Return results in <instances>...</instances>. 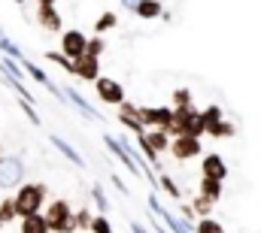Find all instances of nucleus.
<instances>
[{"label": "nucleus", "mask_w": 261, "mask_h": 233, "mask_svg": "<svg viewBox=\"0 0 261 233\" xmlns=\"http://www.w3.org/2000/svg\"><path fill=\"white\" fill-rule=\"evenodd\" d=\"M46 185L43 182H24L18 185L15 191V212L18 218H31V215H40L43 206H46Z\"/></svg>", "instance_id": "nucleus-1"}, {"label": "nucleus", "mask_w": 261, "mask_h": 233, "mask_svg": "<svg viewBox=\"0 0 261 233\" xmlns=\"http://www.w3.org/2000/svg\"><path fill=\"white\" fill-rule=\"evenodd\" d=\"M167 133H170V139H176V136H195V139H200L206 133V127H203L200 112L195 106H189V109H173V121H170Z\"/></svg>", "instance_id": "nucleus-2"}, {"label": "nucleus", "mask_w": 261, "mask_h": 233, "mask_svg": "<svg viewBox=\"0 0 261 233\" xmlns=\"http://www.w3.org/2000/svg\"><path fill=\"white\" fill-rule=\"evenodd\" d=\"M43 215H46L52 233H73L76 230V221H73V212H70V203L67 200H52Z\"/></svg>", "instance_id": "nucleus-3"}, {"label": "nucleus", "mask_w": 261, "mask_h": 233, "mask_svg": "<svg viewBox=\"0 0 261 233\" xmlns=\"http://www.w3.org/2000/svg\"><path fill=\"white\" fill-rule=\"evenodd\" d=\"M137 118L143 121L146 130H167L170 121H173V106H149V109H140L137 106Z\"/></svg>", "instance_id": "nucleus-4"}, {"label": "nucleus", "mask_w": 261, "mask_h": 233, "mask_svg": "<svg viewBox=\"0 0 261 233\" xmlns=\"http://www.w3.org/2000/svg\"><path fill=\"white\" fill-rule=\"evenodd\" d=\"M94 91H97V97H100L107 106H122V103H125V88H122L116 79H110V76H100V79L94 82Z\"/></svg>", "instance_id": "nucleus-5"}, {"label": "nucleus", "mask_w": 261, "mask_h": 233, "mask_svg": "<svg viewBox=\"0 0 261 233\" xmlns=\"http://www.w3.org/2000/svg\"><path fill=\"white\" fill-rule=\"evenodd\" d=\"M88 49V37L82 31H64L61 34V55H67L70 61H79Z\"/></svg>", "instance_id": "nucleus-6"}, {"label": "nucleus", "mask_w": 261, "mask_h": 233, "mask_svg": "<svg viewBox=\"0 0 261 233\" xmlns=\"http://www.w3.org/2000/svg\"><path fill=\"white\" fill-rule=\"evenodd\" d=\"M200 139L195 136H176V139H170V155L176 158V161H192V158H200Z\"/></svg>", "instance_id": "nucleus-7"}, {"label": "nucleus", "mask_w": 261, "mask_h": 233, "mask_svg": "<svg viewBox=\"0 0 261 233\" xmlns=\"http://www.w3.org/2000/svg\"><path fill=\"white\" fill-rule=\"evenodd\" d=\"M21 176H24V167H21L18 158H3V164H0V188H18Z\"/></svg>", "instance_id": "nucleus-8"}, {"label": "nucleus", "mask_w": 261, "mask_h": 233, "mask_svg": "<svg viewBox=\"0 0 261 233\" xmlns=\"http://www.w3.org/2000/svg\"><path fill=\"white\" fill-rule=\"evenodd\" d=\"M200 173H203V179H216V182H225V176H228V167H225L222 155H203V161H200Z\"/></svg>", "instance_id": "nucleus-9"}, {"label": "nucleus", "mask_w": 261, "mask_h": 233, "mask_svg": "<svg viewBox=\"0 0 261 233\" xmlns=\"http://www.w3.org/2000/svg\"><path fill=\"white\" fill-rule=\"evenodd\" d=\"M76 76L82 79V82H97L100 79V61L91 58V55H82V58L76 61Z\"/></svg>", "instance_id": "nucleus-10"}, {"label": "nucleus", "mask_w": 261, "mask_h": 233, "mask_svg": "<svg viewBox=\"0 0 261 233\" xmlns=\"http://www.w3.org/2000/svg\"><path fill=\"white\" fill-rule=\"evenodd\" d=\"M37 21H40V27H46V31H52V34H58L64 24H61V12L55 9V6H37Z\"/></svg>", "instance_id": "nucleus-11"}, {"label": "nucleus", "mask_w": 261, "mask_h": 233, "mask_svg": "<svg viewBox=\"0 0 261 233\" xmlns=\"http://www.w3.org/2000/svg\"><path fill=\"white\" fill-rule=\"evenodd\" d=\"M143 142H146L155 155H161V152H167V149H170V133L155 127V130H146V133H143Z\"/></svg>", "instance_id": "nucleus-12"}, {"label": "nucleus", "mask_w": 261, "mask_h": 233, "mask_svg": "<svg viewBox=\"0 0 261 233\" xmlns=\"http://www.w3.org/2000/svg\"><path fill=\"white\" fill-rule=\"evenodd\" d=\"M21 233H52L49 230V221L46 215H31V218H21Z\"/></svg>", "instance_id": "nucleus-13"}, {"label": "nucleus", "mask_w": 261, "mask_h": 233, "mask_svg": "<svg viewBox=\"0 0 261 233\" xmlns=\"http://www.w3.org/2000/svg\"><path fill=\"white\" fill-rule=\"evenodd\" d=\"M140 18H158L161 12H164V6H161V0H140V6L134 9Z\"/></svg>", "instance_id": "nucleus-14"}, {"label": "nucleus", "mask_w": 261, "mask_h": 233, "mask_svg": "<svg viewBox=\"0 0 261 233\" xmlns=\"http://www.w3.org/2000/svg\"><path fill=\"white\" fill-rule=\"evenodd\" d=\"M200 194H203L206 200L219 203V197H222V182H216V179H200Z\"/></svg>", "instance_id": "nucleus-15"}, {"label": "nucleus", "mask_w": 261, "mask_h": 233, "mask_svg": "<svg viewBox=\"0 0 261 233\" xmlns=\"http://www.w3.org/2000/svg\"><path fill=\"white\" fill-rule=\"evenodd\" d=\"M206 133H210V136H216V139H228V136H234V124L222 118V121H219L216 127H210Z\"/></svg>", "instance_id": "nucleus-16"}, {"label": "nucleus", "mask_w": 261, "mask_h": 233, "mask_svg": "<svg viewBox=\"0 0 261 233\" xmlns=\"http://www.w3.org/2000/svg\"><path fill=\"white\" fill-rule=\"evenodd\" d=\"M213 206H216V203H213V200H206L203 194H197L195 200H192V209H195L200 218H210V209H213Z\"/></svg>", "instance_id": "nucleus-17"}, {"label": "nucleus", "mask_w": 261, "mask_h": 233, "mask_svg": "<svg viewBox=\"0 0 261 233\" xmlns=\"http://www.w3.org/2000/svg\"><path fill=\"white\" fill-rule=\"evenodd\" d=\"M192 106V91L189 88H176L173 91V109H189Z\"/></svg>", "instance_id": "nucleus-18"}, {"label": "nucleus", "mask_w": 261, "mask_h": 233, "mask_svg": "<svg viewBox=\"0 0 261 233\" xmlns=\"http://www.w3.org/2000/svg\"><path fill=\"white\" fill-rule=\"evenodd\" d=\"M0 218H3V224L18 218V212H15V197H6V200L0 203Z\"/></svg>", "instance_id": "nucleus-19"}, {"label": "nucleus", "mask_w": 261, "mask_h": 233, "mask_svg": "<svg viewBox=\"0 0 261 233\" xmlns=\"http://www.w3.org/2000/svg\"><path fill=\"white\" fill-rule=\"evenodd\" d=\"M46 61H55L58 67H64L67 73H73V76H76V61H70L67 55H61V52H46Z\"/></svg>", "instance_id": "nucleus-20"}, {"label": "nucleus", "mask_w": 261, "mask_h": 233, "mask_svg": "<svg viewBox=\"0 0 261 233\" xmlns=\"http://www.w3.org/2000/svg\"><path fill=\"white\" fill-rule=\"evenodd\" d=\"M200 118H203V127L210 130V127H216V124L222 121V109H219V106H206V109L200 112Z\"/></svg>", "instance_id": "nucleus-21"}, {"label": "nucleus", "mask_w": 261, "mask_h": 233, "mask_svg": "<svg viewBox=\"0 0 261 233\" xmlns=\"http://www.w3.org/2000/svg\"><path fill=\"white\" fill-rule=\"evenodd\" d=\"M116 21H119V18H116V12H107V15H100V18H97L94 31H97V34H107V31H113V27H116Z\"/></svg>", "instance_id": "nucleus-22"}, {"label": "nucleus", "mask_w": 261, "mask_h": 233, "mask_svg": "<svg viewBox=\"0 0 261 233\" xmlns=\"http://www.w3.org/2000/svg\"><path fill=\"white\" fill-rule=\"evenodd\" d=\"M197 233H225V227L216 218H200L197 221Z\"/></svg>", "instance_id": "nucleus-23"}, {"label": "nucleus", "mask_w": 261, "mask_h": 233, "mask_svg": "<svg viewBox=\"0 0 261 233\" xmlns=\"http://www.w3.org/2000/svg\"><path fill=\"white\" fill-rule=\"evenodd\" d=\"M73 221H76V227H82V230H91V221H94V215H91L88 209H79V212L73 215Z\"/></svg>", "instance_id": "nucleus-24"}, {"label": "nucleus", "mask_w": 261, "mask_h": 233, "mask_svg": "<svg viewBox=\"0 0 261 233\" xmlns=\"http://www.w3.org/2000/svg\"><path fill=\"white\" fill-rule=\"evenodd\" d=\"M103 49H107V43H103L100 37H94V40H88V49H85V55H91V58H100V55H103Z\"/></svg>", "instance_id": "nucleus-25"}, {"label": "nucleus", "mask_w": 261, "mask_h": 233, "mask_svg": "<svg viewBox=\"0 0 261 233\" xmlns=\"http://www.w3.org/2000/svg\"><path fill=\"white\" fill-rule=\"evenodd\" d=\"M91 233H113V224H110L103 215H94V221H91Z\"/></svg>", "instance_id": "nucleus-26"}, {"label": "nucleus", "mask_w": 261, "mask_h": 233, "mask_svg": "<svg viewBox=\"0 0 261 233\" xmlns=\"http://www.w3.org/2000/svg\"><path fill=\"white\" fill-rule=\"evenodd\" d=\"M55 145H58V149H61V152H64L67 158H70V161H76V164H82V158H79V155H76V152H73V149H70V145H64V142H61V139H55Z\"/></svg>", "instance_id": "nucleus-27"}, {"label": "nucleus", "mask_w": 261, "mask_h": 233, "mask_svg": "<svg viewBox=\"0 0 261 233\" xmlns=\"http://www.w3.org/2000/svg\"><path fill=\"white\" fill-rule=\"evenodd\" d=\"M161 188H164V191H167L170 197H179V188H176V185H173V182H170L167 176H161Z\"/></svg>", "instance_id": "nucleus-28"}, {"label": "nucleus", "mask_w": 261, "mask_h": 233, "mask_svg": "<svg viewBox=\"0 0 261 233\" xmlns=\"http://www.w3.org/2000/svg\"><path fill=\"white\" fill-rule=\"evenodd\" d=\"M21 64H24V67H28V73H31V76H34V79H37V82H46V76H43V70H37V67H34V64H28V61L21 58ZM46 85H49V82H46Z\"/></svg>", "instance_id": "nucleus-29"}, {"label": "nucleus", "mask_w": 261, "mask_h": 233, "mask_svg": "<svg viewBox=\"0 0 261 233\" xmlns=\"http://www.w3.org/2000/svg\"><path fill=\"white\" fill-rule=\"evenodd\" d=\"M122 6H125V9H137V6H140V0H122Z\"/></svg>", "instance_id": "nucleus-30"}, {"label": "nucleus", "mask_w": 261, "mask_h": 233, "mask_svg": "<svg viewBox=\"0 0 261 233\" xmlns=\"http://www.w3.org/2000/svg\"><path fill=\"white\" fill-rule=\"evenodd\" d=\"M40 6H55V0H37Z\"/></svg>", "instance_id": "nucleus-31"}, {"label": "nucleus", "mask_w": 261, "mask_h": 233, "mask_svg": "<svg viewBox=\"0 0 261 233\" xmlns=\"http://www.w3.org/2000/svg\"><path fill=\"white\" fill-rule=\"evenodd\" d=\"M0 227H3V218H0Z\"/></svg>", "instance_id": "nucleus-32"}, {"label": "nucleus", "mask_w": 261, "mask_h": 233, "mask_svg": "<svg viewBox=\"0 0 261 233\" xmlns=\"http://www.w3.org/2000/svg\"><path fill=\"white\" fill-rule=\"evenodd\" d=\"M15 3H24V0H15Z\"/></svg>", "instance_id": "nucleus-33"}, {"label": "nucleus", "mask_w": 261, "mask_h": 233, "mask_svg": "<svg viewBox=\"0 0 261 233\" xmlns=\"http://www.w3.org/2000/svg\"><path fill=\"white\" fill-rule=\"evenodd\" d=\"M0 164H3V158H0Z\"/></svg>", "instance_id": "nucleus-34"}]
</instances>
